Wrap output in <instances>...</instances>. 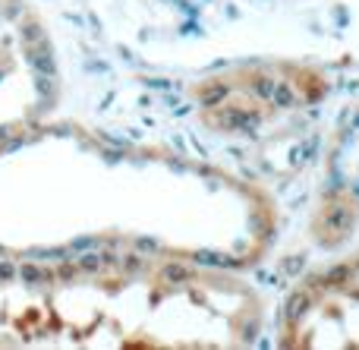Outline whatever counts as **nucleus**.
Segmentation results:
<instances>
[{"mask_svg": "<svg viewBox=\"0 0 359 350\" xmlns=\"http://www.w3.org/2000/svg\"><path fill=\"white\" fill-rule=\"evenodd\" d=\"M255 297L155 259L0 265V347H233Z\"/></svg>", "mask_w": 359, "mask_h": 350, "instance_id": "1", "label": "nucleus"}, {"mask_svg": "<svg viewBox=\"0 0 359 350\" xmlns=\"http://www.w3.org/2000/svg\"><path fill=\"white\" fill-rule=\"evenodd\" d=\"M284 341L290 347H359V253L293 294Z\"/></svg>", "mask_w": 359, "mask_h": 350, "instance_id": "2", "label": "nucleus"}, {"mask_svg": "<svg viewBox=\"0 0 359 350\" xmlns=\"http://www.w3.org/2000/svg\"><path fill=\"white\" fill-rule=\"evenodd\" d=\"M328 212L341 227L359 215V117L353 120L334 155L328 183Z\"/></svg>", "mask_w": 359, "mask_h": 350, "instance_id": "3", "label": "nucleus"}]
</instances>
